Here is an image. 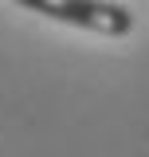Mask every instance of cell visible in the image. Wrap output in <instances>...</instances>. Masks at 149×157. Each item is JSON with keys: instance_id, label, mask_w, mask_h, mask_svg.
Here are the masks:
<instances>
[{"instance_id": "obj_1", "label": "cell", "mask_w": 149, "mask_h": 157, "mask_svg": "<svg viewBox=\"0 0 149 157\" xmlns=\"http://www.w3.org/2000/svg\"><path fill=\"white\" fill-rule=\"evenodd\" d=\"M20 8L36 12L43 20H55V24H67V28H82V32H94V36L106 39H122L133 32V12L118 0H16Z\"/></svg>"}]
</instances>
